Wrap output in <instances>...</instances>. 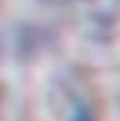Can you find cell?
<instances>
[{
	"label": "cell",
	"mask_w": 120,
	"mask_h": 121,
	"mask_svg": "<svg viewBox=\"0 0 120 121\" xmlns=\"http://www.w3.org/2000/svg\"><path fill=\"white\" fill-rule=\"evenodd\" d=\"M61 104V121H95L96 117V104L83 86L69 88Z\"/></svg>",
	"instance_id": "cell-1"
},
{
	"label": "cell",
	"mask_w": 120,
	"mask_h": 121,
	"mask_svg": "<svg viewBox=\"0 0 120 121\" xmlns=\"http://www.w3.org/2000/svg\"><path fill=\"white\" fill-rule=\"evenodd\" d=\"M2 109H4V96H2V90H0V119H2Z\"/></svg>",
	"instance_id": "cell-2"
},
{
	"label": "cell",
	"mask_w": 120,
	"mask_h": 121,
	"mask_svg": "<svg viewBox=\"0 0 120 121\" xmlns=\"http://www.w3.org/2000/svg\"><path fill=\"white\" fill-rule=\"evenodd\" d=\"M69 2H75V0H69Z\"/></svg>",
	"instance_id": "cell-3"
}]
</instances>
